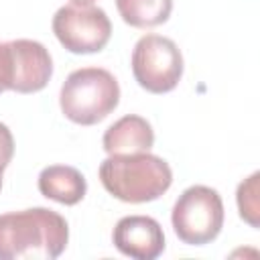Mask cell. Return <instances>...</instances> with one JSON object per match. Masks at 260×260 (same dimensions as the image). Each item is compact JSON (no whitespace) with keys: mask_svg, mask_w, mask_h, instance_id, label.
<instances>
[{"mask_svg":"<svg viewBox=\"0 0 260 260\" xmlns=\"http://www.w3.org/2000/svg\"><path fill=\"white\" fill-rule=\"evenodd\" d=\"M104 189L124 203H146L165 195L173 183L169 162L150 152L110 154L100 165Z\"/></svg>","mask_w":260,"mask_h":260,"instance_id":"2","label":"cell"},{"mask_svg":"<svg viewBox=\"0 0 260 260\" xmlns=\"http://www.w3.org/2000/svg\"><path fill=\"white\" fill-rule=\"evenodd\" d=\"M95 0H71V4H77V6H91Z\"/></svg>","mask_w":260,"mask_h":260,"instance_id":"14","label":"cell"},{"mask_svg":"<svg viewBox=\"0 0 260 260\" xmlns=\"http://www.w3.org/2000/svg\"><path fill=\"white\" fill-rule=\"evenodd\" d=\"M0 45H2V43H0ZM2 91H4V89H2V85H0V93H2Z\"/></svg>","mask_w":260,"mask_h":260,"instance_id":"16","label":"cell"},{"mask_svg":"<svg viewBox=\"0 0 260 260\" xmlns=\"http://www.w3.org/2000/svg\"><path fill=\"white\" fill-rule=\"evenodd\" d=\"M122 20L134 28H150L169 20L173 0H116Z\"/></svg>","mask_w":260,"mask_h":260,"instance_id":"11","label":"cell"},{"mask_svg":"<svg viewBox=\"0 0 260 260\" xmlns=\"http://www.w3.org/2000/svg\"><path fill=\"white\" fill-rule=\"evenodd\" d=\"M118 79L102 67H81L71 71L59 93V106L65 118L81 126L102 122L118 108Z\"/></svg>","mask_w":260,"mask_h":260,"instance_id":"3","label":"cell"},{"mask_svg":"<svg viewBox=\"0 0 260 260\" xmlns=\"http://www.w3.org/2000/svg\"><path fill=\"white\" fill-rule=\"evenodd\" d=\"M171 223L177 238L187 246L213 242L223 228V201L219 193L205 185L185 189L173 205Z\"/></svg>","mask_w":260,"mask_h":260,"instance_id":"4","label":"cell"},{"mask_svg":"<svg viewBox=\"0 0 260 260\" xmlns=\"http://www.w3.org/2000/svg\"><path fill=\"white\" fill-rule=\"evenodd\" d=\"M102 144L108 154L148 152L154 144V132H152V126L146 122V118L128 114L116 120L104 132Z\"/></svg>","mask_w":260,"mask_h":260,"instance_id":"9","label":"cell"},{"mask_svg":"<svg viewBox=\"0 0 260 260\" xmlns=\"http://www.w3.org/2000/svg\"><path fill=\"white\" fill-rule=\"evenodd\" d=\"M14 154V138L6 124L0 122V167L6 169Z\"/></svg>","mask_w":260,"mask_h":260,"instance_id":"13","label":"cell"},{"mask_svg":"<svg viewBox=\"0 0 260 260\" xmlns=\"http://www.w3.org/2000/svg\"><path fill=\"white\" fill-rule=\"evenodd\" d=\"M2 173H4V169L0 167V189H2Z\"/></svg>","mask_w":260,"mask_h":260,"instance_id":"15","label":"cell"},{"mask_svg":"<svg viewBox=\"0 0 260 260\" xmlns=\"http://www.w3.org/2000/svg\"><path fill=\"white\" fill-rule=\"evenodd\" d=\"M69 242L65 217L47 207L0 215V260H53Z\"/></svg>","mask_w":260,"mask_h":260,"instance_id":"1","label":"cell"},{"mask_svg":"<svg viewBox=\"0 0 260 260\" xmlns=\"http://www.w3.org/2000/svg\"><path fill=\"white\" fill-rule=\"evenodd\" d=\"M112 242L118 252L134 260H154L165 252L162 228L148 215H126L118 219Z\"/></svg>","mask_w":260,"mask_h":260,"instance_id":"8","label":"cell"},{"mask_svg":"<svg viewBox=\"0 0 260 260\" xmlns=\"http://www.w3.org/2000/svg\"><path fill=\"white\" fill-rule=\"evenodd\" d=\"M39 191L61 205H77L87 193V181L75 167L51 165L39 175Z\"/></svg>","mask_w":260,"mask_h":260,"instance_id":"10","label":"cell"},{"mask_svg":"<svg viewBox=\"0 0 260 260\" xmlns=\"http://www.w3.org/2000/svg\"><path fill=\"white\" fill-rule=\"evenodd\" d=\"M53 75V59L39 41L16 39L0 45V85L18 93L41 91Z\"/></svg>","mask_w":260,"mask_h":260,"instance_id":"6","label":"cell"},{"mask_svg":"<svg viewBox=\"0 0 260 260\" xmlns=\"http://www.w3.org/2000/svg\"><path fill=\"white\" fill-rule=\"evenodd\" d=\"M132 75L150 93L175 89L183 77V55L175 41L160 35H144L132 51Z\"/></svg>","mask_w":260,"mask_h":260,"instance_id":"5","label":"cell"},{"mask_svg":"<svg viewBox=\"0 0 260 260\" xmlns=\"http://www.w3.org/2000/svg\"><path fill=\"white\" fill-rule=\"evenodd\" d=\"M53 32L57 41L75 55L102 51L112 37V22L106 10L98 6H61L53 16Z\"/></svg>","mask_w":260,"mask_h":260,"instance_id":"7","label":"cell"},{"mask_svg":"<svg viewBox=\"0 0 260 260\" xmlns=\"http://www.w3.org/2000/svg\"><path fill=\"white\" fill-rule=\"evenodd\" d=\"M258 181H260V173H252L246 181H242L238 185L236 191V201H238V211L240 217L250 223L252 228L260 225V199H258Z\"/></svg>","mask_w":260,"mask_h":260,"instance_id":"12","label":"cell"}]
</instances>
